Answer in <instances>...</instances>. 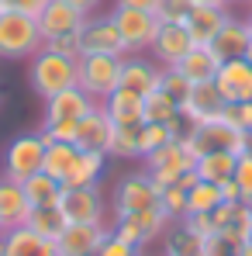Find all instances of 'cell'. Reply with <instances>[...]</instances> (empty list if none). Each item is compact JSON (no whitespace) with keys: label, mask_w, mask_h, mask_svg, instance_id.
I'll use <instances>...</instances> for the list:
<instances>
[{"label":"cell","mask_w":252,"mask_h":256,"mask_svg":"<svg viewBox=\"0 0 252 256\" xmlns=\"http://www.w3.org/2000/svg\"><path fill=\"white\" fill-rule=\"evenodd\" d=\"M142 163H145L149 180L156 184V190H166V187H176V184H180V173L194 170L197 160L183 149V142H173V138H169L166 146H159V149H152L149 156H142Z\"/></svg>","instance_id":"52a82bcc"},{"label":"cell","mask_w":252,"mask_h":256,"mask_svg":"<svg viewBox=\"0 0 252 256\" xmlns=\"http://www.w3.org/2000/svg\"><path fill=\"white\" fill-rule=\"evenodd\" d=\"M111 225H66L62 236L55 239V253L59 256H86L97 253L100 242L107 239Z\"/></svg>","instance_id":"ac0fdd59"},{"label":"cell","mask_w":252,"mask_h":256,"mask_svg":"<svg viewBox=\"0 0 252 256\" xmlns=\"http://www.w3.org/2000/svg\"><path fill=\"white\" fill-rule=\"evenodd\" d=\"M169 142V128L166 125H142V135H138V152L142 156H149L152 149H159V146H166Z\"/></svg>","instance_id":"ab89813d"},{"label":"cell","mask_w":252,"mask_h":256,"mask_svg":"<svg viewBox=\"0 0 252 256\" xmlns=\"http://www.w3.org/2000/svg\"><path fill=\"white\" fill-rule=\"evenodd\" d=\"M0 14H3V0H0Z\"/></svg>","instance_id":"6f0895ef"},{"label":"cell","mask_w":252,"mask_h":256,"mask_svg":"<svg viewBox=\"0 0 252 256\" xmlns=\"http://www.w3.org/2000/svg\"><path fill=\"white\" fill-rule=\"evenodd\" d=\"M190 10H194V4H190V0H163V4H159V10H156V18H159L163 24H183Z\"/></svg>","instance_id":"60d3db41"},{"label":"cell","mask_w":252,"mask_h":256,"mask_svg":"<svg viewBox=\"0 0 252 256\" xmlns=\"http://www.w3.org/2000/svg\"><path fill=\"white\" fill-rule=\"evenodd\" d=\"M159 76H163V66L145 52H131L121 59V86L138 94V97L159 90Z\"/></svg>","instance_id":"5bb4252c"},{"label":"cell","mask_w":252,"mask_h":256,"mask_svg":"<svg viewBox=\"0 0 252 256\" xmlns=\"http://www.w3.org/2000/svg\"><path fill=\"white\" fill-rule=\"evenodd\" d=\"M48 48L59 52V56H69V59H80L83 48H80V35H59V38H48Z\"/></svg>","instance_id":"ee69618b"},{"label":"cell","mask_w":252,"mask_h":256,"mask_svg":"<svg viewBox=\"0 0 252 256\" xmlns=\"http://www.w3.org/2000/svg\"><path fill=\"white\" fill-rule=\"evenodd\" d=\"M246 59H249V62H252V45H249V52H246Z\"/></svg>","instance_id":"9f6ffc18"},{"label":"cell","mask_w":252,"mask_h":256,"mask_svg":"<svg viewBox=\"0 0 252 256\" xmlns=\"http://www.w3.org/2000/svg\"><path fill=\"white\" fill-rule=\"evenodd\" d=\"M86 18H90V14L69 7L66 0H48L45 10L38 14V32H42L45 42H48V38H59V35H80Z\"/></svg>","instance_id":"9a60e30c"},{"label":"cell","mask_w":252,"mask_h":256,"mask_svg":"<svg viewBox=\"0 0 252 256\" xmlns=\"http://www.w3.org/2000/svg\"><path fill=\"white\" fill-rule=\"evenodd\" d=\"M176 70L190 80V84H208L218 76V70H221V59L211 52L208 45H194L180 62H176Z\"/></svg>","instance_id":"cb8c5ba5"},{"label":"cell","mask_w":252,"mask_h":256,"mask_svg":"<svg viewBox=\"0 0 252 256\" xmlns=\"http://www.w3.org/2000/svg\"><path fill=\"white\" fill-rule=\"evenodd\" d=\"M24 225H28L31 232H38L42 239L55 242V239L62 236V228H66V218H62V212H59V204H52V208H31Z\"/></svg>","instance_id":"4dcf8cb0"},{"label":"cell","mask_w":252,"mask_h":256,"mask_svg":"<svg viewBox=\"0 0 252 256\" xmlns=\"http://www.w3.org/2000/svg\"><path fill=\"white\" fill-rule=\"evenodd\" d=\"M76 156H80V146H76V142H45V163H42V173L55 176V180L62 184V180H66V173L73 170Z\"/></svg>","instance_id":"4316f807"},{"label":"cell","mask_w":252,"mask_h":256,"mask_svg":"<svg viewBox=\"0 0 252 256\" xmlns=\"http://www.w3.org/2000/svg\"><path fill=\"white\" fill-rule=\"evenodd\" d=\"M97 108V100L86 94L83 86H69L55 97L45 100V118H42V138L45 142H73L76 138V125Z\"/></svg>","instance_id":"6da1fadb"},{"label":"cell","mask_w":252,"mask_h":256,"mask_svg":"<svg viewBox=\"0 0 252 256\" xmlns=\"http://www.w3.org/2000/svg\"><path fill=\"white\" fill-rule=\"evenodd\" d=\"M97 256H142L135 246H128L125 239H118L114 232H107V239L100 242V250H97Z\"/></svg>","instance_id":"7bdbcfd3"},{"label":"cell","mask_w":252,"mask_h":256,"mask_svg":"<svg viewBox=\"0 0 252 256\" xmlns=\"http://www.w3.org/2000/svg\"><path fill=\"white\" fill-rule=\"evenodd\" d=\"M249 45H252V32H249V24H246V18H232V14H228V21H225L221 32L211 38L208 48L221 62H228V59H246Z\"/></svg>","instance_id":"e0dca14e"},{"label":"cell","mask_w":252,"mask_h":256,"mask_svg":"<svg viewBox=\"0 0 252 256\" xmlns=\"http://www.w3.org/2000/svg\"><path fill=\"white\" fill-rule=\"evenodd\" d=\"M214 84H218L221 97H225L228 104H235V100H252V62L249 59H228V62H221Z\"/></svg>","instance_id":"d6986e66"},{"label":"cell","mask_w":252,"mask_h":256,"mask_svg":"<svg viewBox=\"0 0 252 256\" xmlns=\"http://www.w3.org/2000/svg\"><path fill=\"white\" fill-rule=\"evenodd\" d=\"M169 225H173V222H169L159 208H149V212H131V214H114V218H111V232H114L118 239H125L128 246H135L138 253H142L149 242L163 239Z\"/></svg>","instance_id":"5b68a950"},{"label":"cell","mask_w":252,"mask_h":256,"mask_svg":"<svg viewBox=\"0 0 252 256\" xmlns=\"http://www.w3.org/2000/svg\"><path fill=\"white\" fill-rule=\"evenodd\" d=\"M218 187H221V201H228V204H232V201H242V190H239V184H235V176H228V180H221Z\"/></svg>","instance_id":"7dc6e473"},{"label":"cell","mask_w":252,"mask_h":256,"mask_svg":"<svg viewBox=\"0 0 252 256\" xmlns=\"http://www.w3.org/2000/svg\"><path fill=\"white\" fill-rule=\"evenodd\" d=\"M197 180H201V176H197V170H187V173H180V187H183V190H190V187H194Z\"/></svg>","instance_id":"681fc988"},{"label":"cell","mask_w":252,"mask_h":256,"mask_svg":"<svg viewBox=\"0 0 252 256\" xmlns=\"http://www.w3.org/2000/svg\"><path fill=\"white\" fill-rule=\"evenodd\" d=\"M183 149L201 160L208 152H235L242 156L246 152V132L232 128L228 122H204V125H194V135L183 142Z\"/></svg>","instance_id":"8992f818"},{"label":"cell","mask_w":252,"mask_h":256,"mask_svg":"<svg viewBox=\"0 0 252 256\" xmlns=\"http://www.w3.org/2000/svg\"><path fill=\"white\" fill-rule=\"evenodd\" d=\"M0 250H3V256H59L55 253V242L42 239L28 225H17V228L0 232Z\"/></svg>","instance_id":"7402d4cb"},{"label":"cell","mask_w":252,"mask_h":256,"mask_svg":"<svg viewBox=\"0 0 252 256\" xmlns=\"http://www.w3.org/2000/svg\"><path fill=\"white\" fill-rule=\"evenodd\" d=\"M86 256H97V253H86Z\"/></svg>","instance_id":"680465c9"},{"label":"cell","mask_w":252,"mask_h":256,"mask_svg":"<svg viewBox=\"0 0 252 256\" xmlns=\"http://www.w3.org/2000/svg\"><path fill=\"white\" fill-rule=\"evenodd\" d=\"M121 59L125 56H80V80L86 94L100 104L121 86Z\"/></svg>","instance_id":"9c48e42d"},{"label":"cell","mask_w":252,"mask_h":256,"mask_svg":"<svg viewBox=\"0 0 252 256\" xmlns=\"http://www.w3.org/2000/svg\"><path fill=\"white\" fill-rule=\"evenodd\" d=\"M239 256H252V239H246V242L239 246Z\"/></svg>","instance_id":"816d5d0a"},{"label":"cell","mask_w":252,"mask_h":256,"mask_svg":"<svg viewBox=\"0 0 252 256\" xmlns=\"http://www.w3.org/2000/svg\"><path fill=\"white\" fill-rule=\"evenodd\" d=\"M190 86H194V84H190V80H187V76H183V73H180L176 66H163V76H159V90H163V94H169V97H173L176 104H183V100H187Z\"/></svg>","instance_id":"8d00e7d4"},{"label":"cell","mask_w":252,"mask_h":256,"mask_svg":"<svg viewBox=\"0 0 252 256\" xmlns=\"http://www.w3.org/2000/svg\"><path fill=\"white\" fill-rule=\"evenodd\" d=\"M159 212L166 214L173 225L187 218V190H183L180 184H176V187H166V190H159Z\"/></svg>","instance_id":"d590c367"},{"label":"cell","mask_w":252,"mask_h":256,"mask_svg":"<svg viewBox=\"0 0 252 256\" xmlns=\"http://www.w3.org/2000/svg\"><path fill=\"white\" fill-rule=\"evenodd\" d=\"M239 246L228 232H211L201 239V256H239Z\"/></svg>","instance_id":"74e56055"},{"label":"cell","mask_w":252,"mask_h":256,"mask_svg":"<svg viewBox=\"0 0 252 256\" xmlns=\"http://www.w3.org/2000/svg\"><path fill=\"white\" fill-rule=\"evenodd\" d=\"M225 97H221V90L214 80L208 84H194L190 86V94H187V100L180 104V114L183 118H190L194 125H204V122H221V111H225Z\"/></svg>","instance_id":"4fadbf2b"},{"label":"cell","mask_w":252,"mask_h":256,"mask_svg":"<svg viewBox=\"0 0 252 256\" xmlns=\"http://www.w3.org/2000/svg\"><path fill=\"white\" fill-rule=\"evenodd\" d=\"M104 104V111L111 114V122L114 125H135V122H142V97L138 94H131L125 86H118L107 100H100Z\"/></svg>","instance_id":"484cf974"},{"label":"cell","mask_w":252,"mask_h":256,"mask_svg":"<svg viewBox=\"0 0 252 256\" xmlns=\"http://www.w3.org/2000/svg\"><path fill=\"white\" fill-rule=\"evenodd\" d=\"M111 135H114V122H111V114L104 111V104H97L83 122L76 125V138H73V142H76L80 149L111 156Z\"/></svg>","instance_id":"2e32d148"},{"label":"cell","mask_w":252,"mask_h":256,"mask_svg":"<svg viewBox=\"0 0 252 256\" xmlns=\"http://www.w3.org/2000/svg\"><path fill=\"white\" fill-rule=\"evenodd\" d=\"M246 24H249V32H252V10H249V18H246Z\"/></svg>","instance_id":"11a10c76"},{"label":"cell","mask_w":252,"mask_h":256,"mask_svg":"<svg viewBox=\"0 0 252 256\" xmlns=\"http://www.w3.org/2000/svg\"><path fill=\"white\" fill-rule=\"evenodd\" d=\"M24 194H28L31 208H52L62 198V184L55 176H48V173H35V176L24 180Z\"/></svg>","instance_id":"83f0119b"},{"label":"cell","mask_w":252,"mask_h":256,"mask_svg":"<svg viewBox=\"0 0 252 256\" xmlns=\"http://www.w3.org/2000/svg\"><path fill=\"white\" fill-rule=\"evenodd\" d=\"M66 4H69V7H76V10H83V14H93L104 0H66Z\"/></svg>","instance_id":"c3c4849f"},{"label":"cell","mask_w":252,"mask_h":256,"mask_svg":"<svg viewBox=\"0 0 252 256\" xmlns=\"http://www.w3.org/2000/svg\"><path fill=\"white\" fill-rule=\"evenodd\" d=\"M59 212L66 218V225H107L111 204L100 184H86V187H62Z\"/></svg>","instance_id":"277c9868"},{"label":"cell","mask_w":252,"mask_h":256,"mask_svg":"<svg viewBox=\"0 0 252 256\" xmlns=\"http://www.w3.org/2000/svg\"><path fill=\"white\" fill-rule=\"evenodd\" d=\"M221 122H228L232 128H239V132H252V100H235V104H225Z\"/></svg>","instance_id":"f35d334b"},{"label":"cell","mask_w":252,"mask_h":256,"mask_svg":"<svg viewBox=\"0 0 252 256\" xmlns=\"http://www.w3.org/2000/svg\"><path fill=\"white\" fill-rule=\"evenodd\" d=\"M28 212H31V204H28L24 184L0 173V232L24 225L28 222Z\"/></svg>","instance_id":"44dd1931"},{"label":"cell","mask_w":252,"mask_h":256,"mask_svg":"<svg viewBox=\"0 0 252 256\" xmlns=\"http://www.w3.org/2000/svg\"><path fill=\"white\" fill-rule=\"evenodd\" d=\"M249 4H252V0H249Z\"/></svg>","instance_id":"6125c7cd"},{"label":"cell","mask_w":252,"mask_h":256,"mask_svg":"<svg viewBox=\"0 0 252 256\" xmlns=\"http://www.w3.org/2000/svg\"><path fill=\"white\" fill-rule=\"evenodd\" d=\"M0 256H3V250H0Z\"/></svg>","instance_id":"91938a15"},{"label":"cell","mask_w":252,"mask_h":256,"mask_svg":"<svg viewBox=\"0 0 252 256\" xmlns=\"http://www.w3.org/2000/svg\"><path fill=\"white\" fill-rule=\"evenodd\" d=\"M142 125H145V122H135V125H114V135H111V156H121V160H142V152H138Z\"/></svg>","instance_id":"e575fe53"},{"label":"cell","mask_w":252,"mask_h":256,"mask_svg":"<svg viewBox=\"0 0 252 256\" xmlns=\"http://www.w3.org/2000/svg\"><path fill=\"white\" fill-rule=\"evenodd\" d=\"M194 7H228L225 0H190Z\"/></svg>","instance_id":"f907efd6"},{"label":"cell","mask_w":252,"mask_h":256,"mask_svg":"<svg viewBox=\"0 0 252 256\" xmlns=\"http://www.w3.org/2000/svg\"><path fill=\"white\" fill-rule=\"evenodd\" d=\"M190 48H194V42H190L187 28L183 24H163V21H159V32H156V38L149 45V52H152V59L159 66H176Z\"/></svg>","instance_id":"ffe728a7"},{"label":"cell","mask_w":252,"mask_h":256,"mask_svg":"<svg viewBox=\"0 0 252 256\" xmlns=\"http://www.w3.org/2000/svg\"><path fill=\"white\" fill-rule=\"evenodd\" d=\"M163 256H201V236H194L183 222L166 228V253Z\"/></svg>","instance_id":"d6a6232c"},{"label":"cell","mask_w":252,"mask_h":256,"mask_svg":"<svg viewBox=\"0 0 252 256\" xmlns=\"http://www.w3.org/2000/svg\"><path fill=\"white\" fill-rule=\"evenodd\" d=\"M235 184L242 190V201H252V156L242 152L239 163H235Z\"/></svg>","instance_id":"b9f144b4"},{"label":"cell","mask_w":252,"mask_h":256,"mask_svg":"<svg viewBox=\"0 0 252 256\" xmlns=\"http://www.w3.org/2000/svg\"><path fill=\"white\" fill-rule=\"evenodd\" d=\"M104 166H107V156L104 152H90V149H80L73 170L66 173L62 187H86V184H100L104 176Z\"/></svg>","instance_id":"d4e9b609"},{"label":"cell","mask_w":252,"mask_h":256,"mask_svg":"<svg viewBox=\"0 0 252 256\" xmlns=\"http://www.w3.org/2000/svg\"><path fill=\"white\" fill-rule=\"evenodd\" d=\"M249 208H252V201H249Z\"/></svg>","instance_id":"94428289"},{"label":"cell","mask_w":252,"mask_h":256,"mask_svg":"<svg viewBox=\"0 0 252 256\" xmlns=\"http://www.w3.org/2000/svg\"><path fill=\"white\" fill-rule=\"evenodd\" d=\"M221 204V187L211 180H197L187 190V214H211Z\"/></svg>","instance_id":"1f68e13d"},{"label":"cell","mask_w":252,"mask_h":256,"mask_svg":"<svg viewBox=\"0 0 252 256\" xmlns=\"http://www.w3.org/2000/svg\"><path fill=\"white\" fill-rule=\"evenodd\" d=\"M118 32H121V42H125V52H149V45L159 32V18L149 14V10H131V7H114L111 10Z\"/></svg>","instance_id":"8fae6325"},{"label":"cell","mask_w":252,"mask_h":256,"mask_svg":"<svg viewBox=\"0 0 252 256\" xmlns=\"http://www.w3.org/2000/svg\"><path fill=\"white\" fill-rule=\"evenodd\" d=\"M228 21V7H194L183 21L187 35L194 45H211V38L221 32V24Z\"/></svg>","instance_id":"603a6c76"},{"label":"cell","mask_w":252,"mask_h":256,"mask_svg":"<svg viewBox=\"0 0 252 256\" xmlns=\"http://www.w3.org/2000/svg\"><path fill=\"white\" fill-rule=\"evenodd\" d=\"M225 4H228V7H239V4H246V0H225Z\"/></svg>","instance_id":"db71d44e"},{"label":"cell","mask_w":252,"mask_h":256,"mask_svg":"<svg viewBox=\"0 0 252 256\" xmlns=\"http://www.w3.org/2000/svg\"><path fill=\"white\" fill-rule=\"evenodd\" d=\"M246 152L252 156V132H246Z\"/></svg>","instance_id":"f5cc1de1"},{"label":"cell","mask_w":252,"mask_h":256,"mask_svg":"<svg viewBox=\"0 0 252 256\" xmlns=\"http://www.w3.org/2000/svg\"><path fill=\"white\" fill-rule=\"evenodd\" d=\"M80 48L83 56H128L121 32L111 14H90L80 28Z\"/></svg>","instance_id":"7c38bea8"},{"label":"cell","mask_w":252,"mask_h":256,"mask_svg":"<svg viewBox=\"0 0 252 256\" xmlns=\"http://www.w3.org/2000/svg\"><path fill=\"white\" fill-rule=\"evenodd\" d=\"M221 232H228L235 242L252 239V208H249V201H232V204H228V218H225Z\"/></svg>","instance_id":"836d02e7"},{"label":"cell","mask_w":252,"mask_h":256,"mask_svg":"<svg viewBox=\"0 0 252 256\" xmlns=\"http://www.w3.org/2000/svg\"><path fill=\"white\" fill-rule=\"evenodd\" d=\"M48 0H3V10H17V14H28V18H38L45 10Z\"/></svg>","instance_id":"f6af8a7d"},{"label":"cell","mask_w":252,"mask_h":256,"mask_svg":"<svg viewBox=\"0 0 252 256\" xmlns=\"http://www.w3.org/2000/svg\"><path fill=\"white\" fill-rule=\"evenodd\" d=\"M159 208V190L149 180V173H125L114 190H111V218L114 214H131V212H149Z\"/></svg>","instance_id":"30bf717a"},{"label":"cell","mask_w":252,"mask_h":256,"mask_svg":"<svg viewBox=\"0 0 252 256\" xmlns=\"http://www.w3.org/2000/svg\"><path fill=\"white\" fill-rule=\"evenodd\" d=\"M45 163V138L42 132H24L17 138H10V146L3 149V176L10 180H28L35 173H42Z\"/></svg>","instance_id":"ba28073f"},{"label":"cell","mask_w":252,"mask_h":256,"mask_svg":"<svg viewBox=\"0 0 252 256\" xmlns=\"http://www.w3.org/2000/svg\"><path fill=\"white\" fill-rule=\"evenodd\" d=\"M235 163H239V156H235V152H208V156H201V160L194 163V170H197L201 180L221 184V180L235 176Z\"/></svg>","instance_id":"f1b7e54d"},{"label":"cell","mask_w":252,"mask_h":256,"mask_svg":"<svg viewBox=\"0 0 252 256\" xmlns=\"http://www.w3.org/2000/svg\"><path fill=\"white\" fill-rule=\"evenodd\" d=\"M180 114V104L163 94V90H152V94H145L142 97V122H149V125H166Z\"/></svg>","instance_id":"f546056e"},{"label":"cell","mask_w":252,"mask_h":256,"mask_svg":"<svg viewBox=\"0 0 252 256\" xmlns=\"http://www.w3.org/2000/svg\"><path fill=\"white\" fill-rule=\"evenodd\" d=\"M76 80H80V59L59 56V52H52L48 45H42V48L28 59V84H31V90H35L42 100L62 94V90H69V86H76Z\"/></svg>","instance_id":"7a4b0ae2"},{"label":"cell","mask_w":252,"mask_h":256,"mask_svg":"<svg viewBox=\"0 0 252 256\" xmlns=\"http://www.w3.org/2000/svg\"><path fill=\"white\" fill-rule=\"evenodd\" d=\"M42 45L45 38L38 32V18H28V14H17V10L0 14V59L28 62Z\"/></svg>","instance_id":"3957f363"},{"label":"cell","mask_w":252,"mask_h":256,"mask_svg":"<svg viewBox=\"0 0 252 256\" xmlns=\"http://www.w3.org/2000/svg\"><path fill=\"white\" fill-rule=\"evenodd\" d=\"M159 4H163V0H114V7H131V10H149V14H156V10H159Z\"/></svg>","instance_id":"bcb514c9"}]
</instances>
